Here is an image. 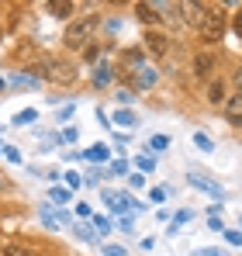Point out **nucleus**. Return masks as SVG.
Returning <instances> with one entry per match:
<instances>
[{
  "instance_id": "obj_13",
  "label": "nucleus",
  "mask_w": 242,
  "mask_h": 256,
  "mask_svg": "<svg viewBox=\"0 0 242 256\" xmlns=\"http://www.w3.org/2000/svg\"><path fill=\"white\" fill-rule=\"evenodd\" d=\"M4 256H38V253L28 250V246H21V242H7L4 246Z\"/></svg>"
},
{
  "instance_id": "obj_20",
  "label": "nucleus",
  "mask_w": 242,
  "mask_h": 256,
  "mask_svg": "<svg viewBox=\"0 0 242 256\" xmlns=\"http://www.w3.org/2000/svg\"><path fill=\"white\" fill-rule=\"evenodd\" d=\"M4 156H7V160H10V163H21V152H18V149H14V146H7V149H4Z\"/></svg>"
},
{
  "instance_id": "obj_3",
  "label": "nucleus",
  "mask_w": 242,
  "mask_h": 256,
  "mask_svg": "<svg viewBox=\"0 0 242 256\" xmlns=\"http://www.w3.org/2000/svg\"><path fill=\"white\" fill-rule=\"evenodd\" d=\"M45 80H52V84H73V80H76V66H73V62H62V59H52Z\"/></svg>"
},
{
  "instance_id": "obj_22",
  "label": "nucleus",
  "mask_w": 242,
  "mask_h": 256,
  "mask_svg": "<svg viewBox=\"0 0 242 256\" xmlns=\"http://www.w3.org/2000/svg\"><path fill=\"white\" fill-rule=\"evenodd\" d=\"M104 253H108V256H128V253H124V246H104Z\"/></svg>"
},
{
  "instance_id": "obj_11",
  "label": "nucleus",
  "mask_w": 242,
  "mask_h": 256,
  "mask_svg": "<svg viewBox=\"0 0 242 256\" xmlns=\"http://www.w3.org/2000/svg\"><path fill=\"white\" fill-rule=\"evenodd\" d=\"M211 66H214V56H211V52H201V56L194 59V73H198V76H208Z\"/></svg>"
},
{
  "instance_id": "obj_21",
  "label": "nucleus",
  "mask_w": 242,
  "mask_h": 256,
  "mask_svg": "<svg viewBox=\"0 0 242 256\" xmlns=\"http://www.w3.org/2000/svg\"><path fill=\"white\" fill-rule=\"evenodd\" d=\"M108 80H111V70L100 66V70H97V84H108Z\"/></svg>"
},
{
  "instance_id": "obj_7",
  "label": "nucleus",
  "mask_w": 242,
  "mask_h": 256,
  "mask_svg": "<svg viewBox=\"0 0 242 256\" xmlns=\"http://www.w3.org/2000/svg\"><path fill=\"white\" fill-rule=\"evenodd\" d=\"M156 10H160L156 4H135L138 21H142V24H149V28H152V24H160V14H156Z\"/></svg>"
},
{
  "instance_id": "obj_6",
  "label": "nucleus",
  "mask_w": 242,
  "mask_h": 256,
  "mask_svg": "<svg viewBox=\"0 0 242 256\" xmlns=\"http://www.w3.org/2000/svg\"><path fill=\"white\" fill-rule=\"evenodd\" d=\"M187 180H190V184H194V187H198V190H208V194H211V198H222V194H225V190H222V187H218V184H214V180H208V176H201V173H190V176H187Z\"/></svg>"
},
{
  "instance_id": "obj_29",
  "label": "nucleus",
  "mask_w": 242,
  "mask_h": 256,
  "mask_svg": "<svg viewBox=\"0 0 242 256\" xmlns=\"http://www.w3.org/2000/svg\"><path fill=\"white\" fill-rule=\"evenodd\" d=\"M236 86H239V94H242V66L236 70Z\"/></svg>"
},
{
  "instance_id": "obj_15",
  "label": "nucleus",
  "mask_w": 242,
  "mask_h": 256,
  "mask_svg": "<svg viewBox=\"0 0 242 256\" xmlns=\"http://www.w3.org/2000/svg\"><path fill=\"white\" fill-rule=\"evenodd\" d=\"M208 100H211V104H222V100H225V86H222V84H211V90H208Z\"/></svg>"
},
{
  "instance_id": "obj_10",
  "label": "nucleus",
  "mask_w": 242,
  "mask_h": 256,
  "mask_svg": "<svg viewBox=\"0 0 242 256\" xmlns=\"http://www.w3.org/2000/svg\"><path fill=\"white\" fill-rule=\"evenodd\" d=\"M135 80H138V86H152L156 84V70L146 66V62H138V66H135Z\"/></svg>"
},
{
  "instance_id": "obj_23",
  "label": "nucleus",
  "mask_w": 242,
  "mask_h": 256,
  "mask_svg": "<svg viewBox=\"0 0 242 256\" xmlns=\"http://www.w3.org/2000/svg\"><path fill=\"white\" fill-rule=\"evenodd\" d=\"M166 146H170V138H166V135H156V138H152V149H166Z\"/></svg>"
},
{
  "instance_id": "obj_16",
  "label": "nucleus",
  "mask_w": 242,
  "mask_h": 256,
  "mask_svg": "<svg viewBox=\"0 0 242 256\" xmlns=\"http://www.w3.org/2000/svg\"><path fill=\"white\" fill-rule=\"evenodd\" d=\"M52 201H56V204H66V201H70V187H56V190H52Z\"/></svg>"
},
{
  "instance_id": "obj_12",
  "label": "nucleus",
  "mask_w": 242,
  "mask_h": 256,
  "mask_svg": "<svg viewBox=\"0 0 242 256\" xmlns=\"http://www.w3.org/2000/svg\"><path fill=\"white\" fill-rule=\"evenodd\" d=\"M48 14H52V18H70V14H73V4H70V0H52V4H48Z\"/></svg>"
},
{
  "instance_id": "obj_18",
  "label": "nucleus",
  "mask_w": 242,
  "mask_h": 256,
  "mask_svg": "<svg viewBox=\"0 0 242 256\" xmlns=\"http://www.w3.org/2000/svg\"><path fill=\"white\" fill-rule=\"evenodd\" d=\"M35 118H38L35 111H21V114L14 118V125H28V122H35Z\"/></svg>"
},
{
  "instance_id": "obj_2",
  "label": "nucleus",
  "mask_w": 242,
  "mask_h": 256,
  "mask_svg": "<svg viewBox=\"0 0 242 256\" xmlns=\"http://www.w3.org/2000/svg\"><path fill=\"white\" fill-rule=\"evenodd\" d=\"M222 35H225V10H222V7H204L201 38L204 42H218Z\"/></svg>"
},
{
  "instance_id": "obj_26",
  "label": "nucleus",
  "mask_w": 242,
  "mask_h": 256,
  "mask_svg": "<svg viewBox=\"0 0 242 256\" xmlns=\"http://www.w3.org/2000/svg\"><path fill=\"white\" fill-rule=\"evenodd\" d=\"M225 236H228V242H232V246H242V236H239V232H232V228H228Z\"/></svg>"
},
{
  "instance_id": "obj_27",
  "label": "nucleus",
  "mask_w": 242,
  "mask_h": 256,
  "mask_svg": "<svg viewBox=\"0 0 242 256\" xmlns=\"http://www.w3.org/2000/svg\"><path fill=\"white\" fill-rule=\"evenodd\" d=\"M118 100H121V104H132L135 97H132V90H121V94H118Z\"/></svg>"
},
{
  "instance_id": "obj_25",
  "label": "nucleus",
  "mask_w": 242,
  "mask_h": 256,
  "mask_svg": "<svg viewBox=\"0 0 242 256\" xmlns=\"http://www.w3.org/2000/svg\"><path fill=\"white\" fill-rule=\"evenodd\" d=\"M128 184H132V187H142V184H146V176H142V173H132V176H128Z\"/></svg>"
},
{
  "instance_id": "obj_9",
  "label": "nucleus",
  "mask_w": 242,
  "mask_h": 256,
  "mask_svg": "<svg viewBox=\"0 0 242 256\" xmlns=\"http://www.w3.org/2000/svg\"><path fill=\"white\" fill-rule=\"evenodd\" d=\"M225 114H228V122H232V125H242V94L228 97V104H225Z\"/></svg>"
},
{
  "instance_id": "obj_17",
  "label": "nucleus",
  "mask_w": 242,
  "mask_h": 256,
  "mask_svg": "<svg viewBox=\"0 0 242 256\" xmlns=\"http://www.w3.org/2000/svg\"><path fill=\"white\" fill-rule=\"evenodd\" d=\"M114 122H118V125H135V114H132V111H118Z\"/></svg>"
},
{
  "instance_id": "obj_30",
  "label": "nucleus",
  "mask_w": 242,
  "mask_h": 256,
  "mask_svg": "<svg viewBox=\"0 0 242 256\" xmlns=\"http://www.w3.org/2000/svg\"><path fill=\"white\" fill-rule=\"evenodd\" d=\"M198 256H222V253H218V250H201Z\"/></svg>"
},
{
  "instance_id": "obj_19",
  "label": "nucleus",
  "mask_w": 242,
  "mask_h": 256,
  "mask_svg": "<svg viewBox=\"0 0 242 256\" xmlns=\"http://www.w3.org/2000/svg\"><path fill=\"white\" fill-rule=\"evenodd\" d=\"M194 142H198V146H201L204 152H208V149H211V138H208V135H204V132H198V135H194Z\"/></svg>"
},
{
  "instance_id": "obj_28",
  "label": "nucleus",
  "mask_w": 242,
  "mask_h": 256,
  "mask_svg": "<svg viewBox=\"0 0 242 256\" xmlns=\"http://www.w3.org/2000/svg\"><path fill=\"white\" fill-rule=\"evenodd\" d=\"M236 35H239V38H242V7H239V10H236Z\"/></svg>"
},
{
  "instance_id": "obj_4",
  "label": "nucleus",
  "mask_w": 242,
  "mask_h": 256,
  "mask_svg": "<svg viewBox=\"0 0 242 256\" xmlns=\"http://www.w3.org/2000/svg\"><path fill=\"white\" fill-rule=\"evenodd\" d=\"M104 204H111L114 212H142L128 194H118V190H104Z\"/></svg>"
},
{
  "instance_id": "obj_1",
  "label": "nucleus",
  "mask_w": 242,
  "mask_h": 256,
  "mask_svg": "<svg viewBox=\"0 0 242 256\" xmlns=\"http://www.w3.org/2000/svg\"><path fill=\"white\" fill-rule=\"evenodd\" d=\"M94 28H97V14L76 18V21L66 28V48H83V45L94 38Z\"/></svg>"
},
{
  "instance_id": "obj_8",
  "label": "nucleus",
  "mask_w": 242,
  "mask_h": 256,
  "mask_svg": "<svg viewBox=\"0 0 242 256\" xmlns=\"http://www.w3.org/2000/svg\"><path fill=\"white\" fill-rule=\"evenodd\" d=\"M180 10H184V21H190V24H198V28H201L204 4H180Z\"/></svg>"
},
{
  "instance_id": "obj_5",
  "label": "nucleus",
  "mask_w": 242,
  "mask_h": 256,
  "mask_svg": "<svg viewBox=\"0 0 242 256\" xmlns=\"http://www.w3.org/2000/svg\"><path fill=\"white\" fill-rule=\"evenodd\" d=\"M166 48H170V38H166L162 32H146V52H152V56H166Z\"/></svg>"
},
{
  "instance_id": "obj_24",
  "label": "nucleus",
  "mask_w": 242,
  "mask_h": 256,
  "mask_svg": "<svg viewBox=\"0 0 242 256\" xmlns=\"http://www.w3.org/2000/svg\"><path fill=\"white\" fill-rule=\"evenodd\" d=\"M135 163H138V170H152V160H149V156H138Z\"/></svg>"
},
{
  "instance_id": "obj_14",
  "label": "nucleus",
  "mask_w": 242,
  "mask_h": 256,
  "mask_svg": "<svg viewBox=\"0 0 242 256\" xmlns=\"http://www.w3.org/2000/svg\"><path fill=\"white\" fill-rule=\"evenodd\" d=\"M83 156H86V160H90V163H94V160H97V163H100V160H108V146H90V149H86V152H83Z\"/></svg>"
},
{
  "instance_id": "obj_31",
  "label": "nucleus",
  "mask_w": 242,
  "mask_h": 256,
  "mask_svg": "<svg viewBox=\"0 0 242 256\" xmlns=\"http://www.w3.org/2000/svg\"><path fill=\"white\" fill-rule=\"evenodd\" d=\"M4 187H7V180H4V176H0V190H4Z\"/></svg>"
}]
</instances>
